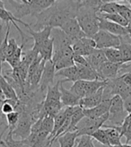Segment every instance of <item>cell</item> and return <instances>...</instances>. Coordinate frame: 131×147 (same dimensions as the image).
<instances>
[{"label": "cell", "instance_id": "d6a6232c", "mask_svg": "<svg viewBox=\"0 0 131 147\" xmlns=\"http://www.w3.org/2000/svg\"><path fill=\"white\" fill-rule=\"evenodd\" d=\"M118 77H120L122 82L124 83L126 85H128L130 88V89H131V74L130 73L122 74V75L119 76Z\"/></svg>", "mask_w": 131, "mask_h": 147}, {"label": "cell", "instance_id": "7a4b0ae2", "mask_svg": "<svg viewBox=\"0 0 131 147\" xmlns=\"http://www.w3.org/2000/svg\"><path fill=\"white\" fill-rule=\"evenodd\" d=\"M104 0H84L80 1L76 20L86 37L93 38L99 32L98 13Z\"/></svg>", "mask_w": 131, "mask_h": 147}, {"label": "cell", "instance_id": "5b68a950", "mask_svg": "<svg viewBox=\"0 0 131 147\" xmlns=\"http://www.w3.org/2000/svg\"><path fill=\"white\" fill-rule=\"evenodd\" d=\"M93 39L96 43V49L103 50L106 49H119L121 44L120 37L101 30H99Z\"/></svg>", "mask_w": 131, "mask_h": 147}, {"label": "cell", "instance_id": "2e32d148", "mask_svg": "<svg viewBox=\"0 0 131 147\" xmlns=\"http://www.w3.org/2000/svg\"><path fill=\"white\" fill-rule=\"evenodd\" d=\"M111 100H103L101 103L96 107L89 109H84V117H89V119H99L109 113V109H110Z\"/></svg>", "mask_w": 131, "mask_h": 147}, {"label": "cell", "instance_id": "ba28073f", "mask_svg": "<svg viewBox=\"0 0 131 147\" xmlns=\"http://www.w3.org/2000/svg\"><path fill=\"white\" fill-rule=\"evenodd\" d=\"M55 75H56V69H55L54 63L52 62V60L47 61L45 64L44 70H43L42 76L41 78V82L39 84V88H38V90L41 93L47 91L49 86L53 85Z\"/></svg>", "mask_w": 131, "mask_h": 147}, {"label": "cell", "instance_id": "60d3db41", "mask_svg": "<svg viewBox=\"0 0 131 147\" xmlns=\"http://www.w3.org/2000/svg\"><path fill=\"white\" fill-rule=\"evenodd\" d=\"M127 2H128V4H129V5H131V0H128V1H127Z\"/></svg>", "mask_w": 131, "mask_h": 147}, {"label": "cell", "instance_id": "d4e9b609", "mask_svg": "<svg viewBox=\"0 0 131 147\" xmlns=\"http://www.w3.org/2000/svg\"><path fill=\"white\" fill-rule=\"evenodd\" d=\"M24 46L21 45L17 49V50L16 51V52L5 59V61L8 63V65H10L12 69L17 68L19 67V65L21 64L22 57H23V52H24Z\"/></svg>", "mask_w": 131, "mask_h": 147}, {"label": "cell", "instance_id": "ffe728a7", "mask_svg": "<svg viewBox=\"0 0 131 147\" xmlns=\"http://www.w3.org/2000/svg\"><path fill=\"white\" fill-rule=\"evenodd\" d=\"M54 51V46H53V40L50 38L47 40L38 49V54L42 57L44 61H49L51 60Z\"/></svg>", "mask_w": 131, "mask_h": 147}, {"label": "cell", "instance_id": "ab89813d", "mask_svg": "<svg viewBox=\"0 0 131 147\" xmlns=\"http://www.w3.org/2000/svg\"><path fill=\"white\" fill-rule=\"evenodd\" d=\"M3 116H4V115H3V114L1 113V111H0V119H1V117H2Z\"/></svg>", "mask_w": 131, "mask_h": 147}, {"label": "cell", "instance_id": "d6986e66", "mask_svg": "<svg viewBox=\"0 0 131 147\" xmlns=\"http://www.w3.org/2000/svg\"><path fill=\"white\" fill-rule=\"evenodd\" d=\"M55 77H63V79H61L63 84L65 82H77V67L75 65L74 67H70L57 71L56 72Z\"/></svg>", "mask_w": 131, "mask_h": 147}, {"label": "cell", "instance_id": "5bb4252c", "mask_svg": "<svg viewBox=\"0 0 131 147\" xmlns=\"http://www.w3.org/2000/svg\"><path fill=\"white\" fill-rule=\"evenodd\" d=\"M61 81V80H60ZM59 90H60V94H61V102L63 107H77L79 106L80 103V99L75 95L70 90L66 89L63 86V83L61 81L60 85H59Z\"/></svg>", "mask_w": 131, "mask_h": 147}, {"label": "cell", "instance_id": "b9f144b4", "mask_svg": "<svg viewBox=\"0 0 131 147\" xmlns=\"http://www.w3.org/2000/svg\"><path fill=\"white\" fill-rule=\"evenodd\" d=\"M50 147H57V146H53V145H52V146H50Z\"/></svg>", "mask_w": 131, "mask_h": 147}, {"label": "cell", "instance_id": "83f0119b", "mask_svg": "<svg viewBox=\"0 0 131 147\" xmlns=\"http://www.w3.org/2000/svg\"><path fill=\"white\" fill-rule=\"evenodd\" d=\"M119 49L122 54L123 64L131 63V44L121 42L120 46L119 47Z\"/></svg>", "mask_w": 131, "mask_h": 147}, {"label": "cell", "instance_id": "3957f363", "mask_svg": "<svg viewBox=\"0 0 131 147\" xmlns=\"http://www.w3.org/2000/svg\"><path fill=\"white\" fill-rule=\"evenodd\" d=\"M128 113L125 110L124 101L116 95L111 100L110 109H109V119L107 122H110L109 127H120L124 122V119Z\"/></svg>", "mask_w": 131, "mask_h": 147}, {"label": "cell", "instance_id": "74e56055", "mask_svg": "<svg viewBox=\"0 0 131 147\" xmlns=\"http://www.w3.org/2000/svg\"><path fill=\"white\" fill-rule=\"evenodd\" d=\"M5 1H2V0H0V8H5Z\"/></svg>", "mask_w": 131, "mask_h": 147}, {"label": "cell", "instance_id": "52a82bcc", "mask_svg": "<svg viewBox=\"0 0 131 147\" xmlns=\"http://www.w3.org/2000/svg\"><path fill=\"white\" fill-rule=\"evenodd\" d=\"M0 19H1L3 22H5L6 24H13L14 27L16 28V30L18 31V32H19V34L21 36V38H22V44H21V45L25 46L26 43L29 40H30L31 39H32V38H30L29 36H27L23 31H22V29L18 26L17 24H21L22 25H24L26 28L29 27V25H30V24L24 23V22H23L22 20L16 19V17L13 16V13H11V11L6 10L5 8H0Z\"/></svg>", "mask_w": 131, "mask_h": 147}, {"label": "cell", "instance_id": "8fae6325", "mask_svg": "<svg viewBox=\"0 0 131 147\" xmlns=\"http://www.w3.org/2000/svg\"><path fill=\"white\" fill-rule=\"evenodd\" d=\"M122 65L123 64H114L106 61L101 65L97 73L101 81L114 79L119 76Z\"/></svg>", "mask_w": 131, "mask_h": 147}, {"label": "cell", "instance_id": "ac0fdd59", "mask_svg": "<svg viewBox=\"0 0 131 147\" xmlns=\"http://www.w3.org/2000/svg\"><path fill=\"white\" fill-rule=\"evenodd\" d=\"M85 58H86L87 62H88V65L96 72L99 70L101 65L107 61L103 50L98 49H94L93 52L89 56H87Z\"/></svg>", "mask_w": 131, "mask_h": 147}, {"label": "cell", "instance_id": "f546056e", "mask_svg": "<svg viewBox=\"0 0 131 147\" xmlns=\"http://www.w3.org/2000/svg\"><path fill=\"white\" fill-rule=\"evenodd\" d=\"M75 147H95V145L90 136H82L77 137Z\"/></svg>", "mask_w": 131, "mask_h": 147}, {"label": "cell", "instance_id": "d590c367", "mask_svg": "<svg viewBox=\"0 0 131 147\" xmlns=\"http://www.w3.org/2000/svg\"><path fill=\"white\" fill-rule=\"evenodd\" d=\"M123 101H124L125 110L128 114H130L131 113V96H129L128 98H127L126 100H124Z\"/></svg>", "mask_w": 131, "mask_h": 147}, {"label": "cell", "instance_id": "44dd1931", "mask_svg": "<svg viewBox=\"0 0 131 147\" xmlns=\"http://www.w3.org/2000/svg\"><path fill=\"white\" fill-rule=\"evenodd\" d=\"M77 137L78 136L76 132H67L63 136L57 138L56 142L59 143V147H74L76 145Z\"/></svg>", "mask_w": 131, "mask_h": 147}, {"label": "cell", "instance_id": "6da1fadb", "mask_svg": "<svg viewBox=\"0 0 131 147\" xmlns=\"http://www.w3.org/2000/svg\"><path fill=\"white\" fill-rule=\"evenodd\" d=\"M79 4L80 1H55L51 6L36 16V22L31 24L32 29L39 32L46 27L60 28L67 21L76 18Z\"/></svg>", "mask_w": 131, "mask_h": 147}, {"label": "cell", "instance_id": "836d02e7", "mask_svg": "<svg viewBox=\"0 0 131 147\" xmlns=\"http://www.w3.org/2000/svg\"><path fill=\"white\" fill-rule=\"evenodd\" d=\"M6 30H7V25H6ZM6 30L4 31V25L3 24H0V49H1V45L5 38V34H6ZM0 64L2 65V63L0 62Z\"/></svg>", "mask_w": 131, "mask_h": 147}, {"label": "cell", "instance_id": "8d00e7d4", "mask_svg": "<svg viewBox=\"0 0 131 147\" xmlns=\"http://www.w3.org/2000/svg\"><path fill=\"white\" fill-rule=\"evenodd\" d=\"M116 147H131V144H121L120 145H119V146H116Z\"/></svg>", "mask_w": 131, "mask_h": 147}, {"label": "cell", "instance_id": "cb8c5ba5", "mask_svg": "<svg viewBox=\"0 0 131 147\" xmlns=\"http://www.w3.org/2000/svg\"><path fill=\"white\" fill-rule=\"evenodd\" d=\"M106 59L114 64H123V57L119 49H103Z\"/></svg>", "mask_w": 131, "mask_h": 147}, {"label": "cell", "instance_id": "1f68e13d", "mask_svg": "<svg viewBox=\"0 0 131 147\" xmlns=\"http://www.w3.org/2000/svg\"><path fill=\"white\" fill-rule=\"evenodd\" d=\"M73 60H74V63L76 65H89L85 57H83V56L74 54L73 55Z\"/></svg>", "mask_w": 131, "mask_h": 147}, {"label": "cell", "instance_id": "7c38bea8", "mask_svg": "<svg viewBox=\"0 0 131 147\" xmlns=\"http://www.w3.org/2000/svg\"><path fill=\"white\" fill-rule=\"evenodd\" d=\"M27 29H28L29 33H30V35L32 36V38L33 40V46H32V49L35 51L36 53L38 54L37 51H38L39 48L47 40L50 39V35H51V30H52V28L46 27V28H44L41 31L35 32V31H33L32 29L31 24H30V25H29V27H27Z\"/></svg>", "mask_w": 131, "mask_h": 147}, {"label": "cell", "instance_id": "e575fe53", "mask_svg": "<svg viewBox=\"0 0 131 147\" xmlns=\"http://www.w3.org/2000/svg\"><path fill=\"white\" fill-rule=\"evenodd\" d=\"M125 73H130L131 74V63H128V64H123L122 67L120 69V75H122V74H125Z\"/></svg>", "mask_w": 131, "mask_h": 147}, {"label": "cell", "instance_id": "277c9868", "mask_svg": "<svg viewBox=\"0 0 131 147\" xmlns=\"http://www.w3.org/2000/svg\"><path fill=\"white\" fill-rule=\"evenodd\" d=\"M108 119L109 113L99 117V119H89V117H84L78 123L75 132H76L78 137L82 136H91L96 130L103 127L108 121Z\"/></svg>", "mask_w": 131, "mask_h": 147}, {"label": "cell", "instance_id": "8992f818", "mask_svg": "<svg viewBox=\"0 0 131 147\" xmlns=\"http://www.w3.org/2000/svg\"><path fill=\"white\" fill-rule=\"evenodd\" d=\"M35 121L31 114L28 112H20V119L13 131V136L19 137L20 140H24L30 136L32 127Z\"/></svg>", "mask_w": 131, "mask_h": 147}, {"label": "cell", "instance_id": "e0dca14e", "mask_svg": "<svg viewBox=\"0 0 131 147\" xmlns=\"http://www.w3.org/2000/svg\"><path fill=\"white\" fill-rule=\"evenodd\" d=\"M103 94V87L101 88V89L94 94L80 100L79 106L83 109H93L94 107H96L101 103Z\"/></svg>", "mask_w": 131, "mask_h": 147}, {"label": "cell", "instance_id": "7402d4cb", "mask_svg": "<svg viewBox=\"0 0 131 147\" xmlns=\"http://www.w3.org/2000/svg\"><path fill=\"white\" fill-rule=\"evenodd\" d=\"M103 127H104V130L106 132V135L108 137L110 146L111 147H116V146L120 145L121 144V141H120L121 136L119 132L115 128L111 127L103 126Z\"/></svg>", "mask_w": 131, "mask_h": 147}, {"label": "cell", "instance_id": "484cf974", "mask_svg": "<svg viewBox=\"0 0 131 147\" xmlns=\"http://www.w3.org/2000/svg\"><path fill=\"white\" fill-rule=\"evenodd\" d=\"M84 117V109L80 107L77 106L76 107V109L74 113L71 116V122H70V127L68 128V132H75L76 127L78 125V123L81 121Z\"/></svg>", "mask_w": 131, "mask_h": 147}, {"label": "cell", "instance_id": "9a60e30c", "mask_svg": "<svg viewBox=\"0 0 131 147\" xmlns=\"http://www.w3.org/2000/svg\"><path fill=\"white\" fill-rule=\"evenodd\" d=\"M0 100H12L19 101V98L11 84L7 82L3 76V75H0Z\"/></svg>", "mask_w": 131, "mask_h": 147}, {"label": "cell", "instance_id": "4316f807", "mask_svg": "<svg viewBox=\"0 0 131 147\" xmlns=\"http://www.w3.org/2000/svg\"><path fill=\"white\" fill-rule=\"evenodd\" d=\"M90 136L93 139H94V140H96L98 143H100L101 145L110 146V144H109V140H108V137H107L104 128H100V129L96 130Z\"/></svg>", "mask_w": 131, "mask_h": 147}, {"label": "cell", "instance_id": "30bf717a", "mask_svg": "<svg viewBox=\"0 0 131 147\" xmlns=\"http://www.w3.org/2000/svg\"><path fill=\"white\" fill-rule=\"evenodd\" d=\"M60 29L68 36H69L75 42L78 40H81L82 38L86 37V35L82 31L81 27H80L76 18H72L70 20L67 21L60 27Z\"/></svg>", "mask_w": 131, "mask_h": 147}, {"label": "cell", "instance_id": "f35d334b", "mask_svg": "<svg viewBox=\"0 0 131 147\" xmlns=\"http://www.w3.org/2000/svg\"><path fill=\"white\" fill-rule=\"evenodd\" d=\"M0 145H2L3 147H6V146L5 145V144H4V142H3V140H1V141H0Z\"/></svg>", "mask_w": 131, "mask_h": 147}, {"label": "cell", "instance_id": "f1b7e54d", "mask_svg": "<svg viewBox=\"0 0 131 147\" xmlns=\"http://www.w3.org/2000/svg\"><path fill=\"white\" fill-rule=\"evenodd\" d=\"M20 119V113L17 111H13L12 113H9L5 115V119L7 126H8V130L14 131V129L16 128V125L19 121Z\"/></svg>", "mask_w": 131, "mask_h": 147}, {"label": "cell", "instance_id": "4dcf8cb0", "mask_svg": "<svg viewBox=\"0 0 131 147\" xmlns=\"http://www.w3.org/2000/svg\"><path fill=\"white\" fill-rule=\"evenodd\" d=\"M18 48H19V46L17 45L16 38L9 39L8 40V45H7V49H6V51H5V59L16 52Z\"/></svg>", "mask_w": 131, "mask_h": 147}, {"label": "cell", "instance_id": "603a6c76", "mask_svg": "<svg viewBox=\"0 0 131 147\" xmlns=\"http://www.w3.org/2000/svg\"><path fill=\"white\" fill-rule=\"evenodd\" d=\"M122 4L118 3L116 1H106L104 0V3L101 6L99 13H107V14H114L119 13Z\"/></svg>", "mask_w": 131, "mask_h": 147}, {"label": "cell", "instance_id": "4fadbf2b", "mask_svg": "<svg viewBox=\"0 0 131 147\" xmlns=\"http://www.w3.org/2000/svg\"><path fill=\"white\" fill-rule=\"evenodd\" d=\"M99 19V29L101 31H105L110 32L113 35L116 36H119V37H123V36H126L128 35L127 31H126V28L125 27H122L117 24H114L111 21H108L103 18H100Z\"/></svg>", "mask_w": 131, "mask_h": 147}, {"label": "cell", "instance_id": "9c48e42d", "mask_svg": "<svg viewBox=\"0 0 131 147\" xmlns=\"http://www.w3.org/2000/svg\"><path fill=\"white\" fill-rule=\"evenodd\" d=\"M50 38L53 40L54 51L59 50L68 47H72L75 41L66 34L60 28H54L51 30Z\"/></svg>", "mask_w": 131, "mask_h": 147}]
</instances>
